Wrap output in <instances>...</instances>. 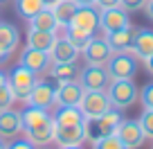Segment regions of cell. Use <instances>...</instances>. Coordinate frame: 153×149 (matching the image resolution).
Here are the masks:
<instances>
[{"label":"cell","instance_id":"obj_1","mask_svg":"<svg viewBox=\"0 0 153 149\" xmlns=\"http://www.w3.org/2000/svg\"><path fill=\"white\" fill-rule=\"evenodd\" d=\"M106 95L110 100V106L117 111H126L137 102L140 88L133 79H113L110 86L106 88Z\"/></svg>","mask_w":153,"mask_h":149},{"label":"cell","instance_id":"obj_2","mask_svg":"<svg viewBox=\"0 0 153 149\" xmlns=\"http://www.w3.org/2000/svg\"><path fill=\"white\" fill-rule=\"evenodd\" d=\"M36 82H38V77L29 70V68H25L23 63L14 66L11 72L7 75V86L11 88L14 97L20 100V102H25L29 97V93H32V88L36 86Z\"/></svg>","mask_w":153,"mask_h":149},{"label":"cell","instance_id":"obj_3","mask_svg":"<svg viewBox=\"0 0 153 149\" xmlns=\"http://www.w3.org/2000/svg\"><path fill=\"white\" fill-rule=\"evenodd\" d=\"M137 61L140 59L133 52H113L110 61L106 63V70H108L110 79H133L140 68Z\"/></svg>","mask_w":153,"mask_h":149},{"label":"cell","instance_id":"obj_4","mask_svg":"<svg viewBox=\"0 0 153 149\" xmlns=\"http://www.w3.org/2000/svg\"><path fill=\"white\" fill-rule=\"evenodd\" d=\"M76 82L83 86V91H106L113 79H110L106 66H86L83 70H79Z\"/></svg>","mask_w":153,"mask_h":149},{"label":"cell","instance_id":"obj_5","mask_svg":"<svg viewBox=\"0 0 153 149\" xmlns=\"http://www.w3.org/2000/svg\"><path fill=\"white\" fill-rule=\"evenodd\" d=\"M110 109V100L106 91H83V97L79 102V111L83 118H99Z\"/></svg>","mask_w":153,"mask_h":149},{"label":"cell","instance_id":"obj_6","mask_svg":"<svg viewBox=\"0 0 153 149\" xmlns=\"http://www.w3.org/2000/svg\"><path fill=\"white\" fill-rule=\"evenodd\" d=\"M81 54H83L86 66H106L110 61V57H113V50L106 43L104 36H92L86 43V48L81 50Z\"/></svg>","mask_w":153,"mask_h":149},{"label":"cell","instance_id":"obj_7","mask_svg":"<svg viewBox=\"0 0 153 149\" xmlns=\"http://www.w3.org/2000/svg\"><path fill=\"white\" fill-rule=\"evenodd\" d=\"M54 142H56V147H81L83 142H86V129H83V122H79V124H56V129H54Z\"/></svg>","mask_w":153,"mask_h":149},{"label":"cell","instance_id":"obj_8","mask_svg":"<svg viewBox=\"0 0 153 149\" xmlns=\"http://www.w3.org/2000/svg\"><path fill=\"white\" fill-rule=\"evenodd\" d=\"M25 104L38 106V109L50 111L52 106H56V88H54L52 84L43 82V79H38L36 86H34L32 93H29V97L25 100Z\"/></svg>","mask_w":153,"mask_h":149},{"label":"cell","instance_id":"obj_9","mask_svg":"<svg viewBox=\"0 0 153 149\" xmlns=\"http://www.w3.org/2000/svg\"><path fill=\"white\" fill-rule=\"evenodd\" d=\"M115 136L124 142L126 149H140L144 145V140H146L137 120H122L120 127L115 129Z\"/></svg>","mask_w":153,"mask_h":149},{"label":"cell","instance_id":"obj_10","mask_svg":"<svg viewBox=\"0 0 153 149\" xmlns=\"http://www.w3.org/2000/svg\"><path fill=\"white\" fill-rule=\"evenodd\" d=\"M18 63H23V66L29 68L36 77H41V75H48L50 66H52V59H50V52L25 48L23 54H20V61H18Z\"/></svg>","mask_w":153,"mask_h":149},{"label":"cell","instance_id":"obj_11","mask_svg":"<svg viewBox=\"0 0 153 149\" xmlns=\"http://www.w3.org/2000/svg\"><path fill=\"white\" fill-rule=\"evenodd\" d=\"M131 25L128 11L122 7H110V9H101L99 11V27L104 32H117Z\"/></svg>","mask_w":153,"mask_h":149},{"label":"cell","instance_id":"obj_12","mask_svg":"<svg viewBox=\"0 0 153 149\" xmlns=\"http://www.w3.org/2000/svg\"><path fill=\"white\" fill-rule=\"evenodd\" d=\"M23 133V120L20 113L14 109L0 111V138L2 140H14Z\"/></svg>","mask_w":153,"mask_h":149},{"label":"cell","instance_id":"obj_13","mask_svg":"<svg viewBox=\"0 0 153 149\" xmlns=\"http://www.w3.org/2000/svg\"><path fill=\"white\" fill-rule=\"evenodd\" d=\"M140 27H133V25H128V27L124 29H117V32H106V43L110 45V50L113 52H131V45H133L135 41V34H137Z\"/></svg>","mask_w":153,"mask_h":149},{"label":"cell","instance_id":"obj_14","mask_svg":"<svg viewBox=\"0 0 153 149\" xmlns=\"http://www.w3.org/2000/svg\"><path fill=\"white\" fill-rule=\"evenodd\" d=\"M79 54L81 52H79L65 36H59L56 34V41H54V45L50 48V59H52V63H76Z\"/></svg>","mask_w":153,"mask_h":149},{"label":"cell","instance_id":"obj_15","mask_svg":"<svg viewBox=\"0 0 153 149\" xmlns=\"http://www.w3.org/2000/svg\"><path fill=\"white\" fill-rule=\"evenodd\" d=\"M83 97V86L76 79L63 82L56 86V106H79Z\"/></svg>","mask_w":153,"mask_h":149},{"label":"cell","instance_id":"obj_16","mask_svg":"<svg viewBox=\"0 0 153 149\" xmlns=\"http://www.w3.org/2000/svg\"><path fill=\"white\" fill-rule=\"evenodd\" d=\"M70 25L83 29V32L95 34V29L99 27V11H97V7H76Z\"/></svg>","mask_w":153,"mask_h":149},{"label":"cell","instance_id":"obj_17","mask_svg":"<svg viewBox=\"0 0 153 149\" xmlns=\"http://www.w3.org/2000/svg\"><path fill=\"white\" fill-rule=\"evenodd\" d=\"M20 120H23V131H29V129H36V127H43L52 120L50 111L45 109H38V106H25L20 111Z\"/></svg>","mask_w":153,"mask_h":149},{"label":"cell","instance_id":"obj_18","mask_svg":"<svg viewBox=\"0 0 153 149\" xmlns=\"http://www.w3.org/2000/svg\"><path fill=\"white\" fill-rule=\"evenodd\" d=\"M54 129H56V124H54V118H52L48 124L36 127V129H29V131H23V133H25V138H27L34 147H48V145L54 142Z\"/></svg>","mask_w":153,"mask_h":149},{"label":"cell","instance_id":"obj_19","mask_svg":"<svg viewBox=\"0 0 153 149\" xmlns=\"http://www.w3.org/2000/svg\"><path fill=\"white\" fill-rule=\"evenodd\" d=\"M131 52H133L137 59L146 61V59L153 54V32H146V29L140 27L137 34H135L133 45H131Z\"/></svg>","mask_w":153,"mask_h":149},{"label":"cell","instance_id":"obj_20","mask_svg":"<svg viewBox=\"0 0 153 149\" xmlns=\"http://www.w3.org/2000/svg\"><path fill=\"white\" fill-rule=\"evenodd\" d=\"M56 41V32H43V29H29L27 32V48L50 52V48Z\"/></svg>","mask_w":153,"mask_h":149},{"label":"cell","instance_id":"obj_21","mask_svg":"<svg viewBox=\"0 0 153 149\" xmlns=\"http://www.w3.org/2000/svg\"><path fill=\"white\" fill-rule=\"evenodd\" d=\"M76 7L79 5H76L74 0H56V2H54L52 7H48V9H52L59 27H68L70 20H72V16H74V11H76Z\"/></svg>","mask_w":153,"mask_h":149},{"label":"cell","instance_id":"obj_22","mask_svg":"<svg viewBox=\"0 0 153 149\" xmlns=\"http://www.w3.org/2000/svg\"><path fill=\"white\" fill-rule=\"evenodd\" d=\"M27 25H29V29H43V32H56V29H61L56 18H54V14H52V9H48V7L41 9L34 18H29Z\"/></svg>","mask_w":153,"mask_h":149},{"label":"cell","instance_id":"obj_23","mask_svg":"<svg viewBox=\"0 0 153 149\" xmlns=\"http://www.w3.org/2000/svg\"><path fill=\"white\" fill-rule=\"evenodd\" d=\"M122 120H124L122 111H117V109H113V106H110V109L106 111L104 115L97 118V124H99L101 136H110V133H115V129L120 127V122H122Z\"/></svg>","mask_w":153,"mask_h":149},{"label":"cell","instance_id":"obj_24","mask_svg":"<svg viewBox=\"0 0 153 149\" xmlns=\"http://www.w3.org/2000/svg\"><path fill=\"white\" fill-rule=\"evenodd\" d=\"M52 118H54V124H61V127L83 122V113L79 111V106H59Z\"/></svg>","mask_w":153,"mask_h":149},{"label":"cell","instance_id":"obj_25","mask_svg":"<svg viewBox=\"0 0 153 149\" xmlns=\"http://www.w3.org/2000/svg\"><path fill=\"white\" fill-rule=\"evenodd\" d=\"M48 75L56 84H63V82H72V79H76L79 70H76L74 63H52L50 70H48Z\"/></svg>","mask_w":153,"mask_h":149},{"label":"cell","instance_id":"obj_26","mask_svg":"<svg viewBox=\"0 0 153 149\" xmlns=\"http://www.w3.org/2000/svg\"><path fill=\"white\" fill-rule=\"evenodd\" d=\"M18 41H20V34H18V29H16V25L0 20V45L7 48L9 52H14Z\"/></svg>","mask_w":153,"mask_h":149},{"label":"cell","instance_id":"obj_27","mask_svg":"<svg viewBox=\"0 0 153 149\" xmlns=\"http://www.w3.org/2000/svg\"><path fill=\"white\" fill-rule=\"evenodd\" d=\"M61 29H65L63 32V36H65L68 41H70L72 45H74L79 52H81L83 48H86V43L95 36V34H90V32H83V29H79V27H72V25H68V27H61Z\"/></svg>","mask_w":153,"mask_h":149},{"label":"cell","instance_id":"obj_28","mask_svg":"<svg viewBox=\"0 0 153 149\" xmlns=\"http://www.w3.org/2000/svg\"><path fill=\"white\" fill-rule=\"evenodd\" d=\"M41 9H45L43 0H16V14H18L20 18H25V20L34 18Z\"/></svg>","mask_w":153,"mask_h":149},{"label":"cell","instance_id":"obj_29","mask_svg":"<svg viewBox=\"0 0 153 149\" xmlns=\"http://www.w3.org/2000/svg\"><path fill=\"white\" fill-rule=\"evenodd\" d=\"M92 149H126V147L115 133H110V136H104V138L95 140V142H92Z\"/></svg>","mask_w":153,"mask_h":149},{"label":"cell","instance_id":"obj_30","mask_svg":"<svg viewBox=\"0 0 153 149\" xmlns=\"http://www.w3.org/2000/svg\"><path fill=\"white\" fill-rule=\"evenodd\" d=\"M137 122H140V127H142L144 138L153 140V111H146V109H144L142 115L137 118Z\"/></svg>","mask_w":153,"mask_h":149},{"label":"cell","instance_id":"obj_31","mask_svg":"<svg viewBox=\"0 0 153 149\" xmlns=\"http://www.w3.org/2000/svg\"><path fill=\"white\" fill-rule=\"evenodd\" d=\"M140 102L146 111H153V82L146 84V86L140 91Z\"/></svg>","mask_w":153,"mask_h":149},{"label":"cell","instance_id":"obj_32","mask_svg":"<svg viewBox=\"0 0 153 149\" xmlns=\"http://www.w3.org/2000/svg\"><path fill=\"white\" fill-rule=\"evenodd\" d=\"M16 102L14 93H11L9 86H2L0 88V111H5V109H11V104Z\"/></svg>","mask_w":153,"mask_h":149},{"label":"cell","instance_id":"obj_33","mask_svg":"<svg viewBox=\"0 0 153 149\" xmlns=\"http://www.w3.org/2000/svg\"><path fill=\"white\" fill-rule=\"evenodd\" d=\"M146 2L149 0H120V7L131 14V11H142L146 7Z\"/></svg>","mask_w":153,"mask_h":149},{"label":"cell","instance_id":"obj_34","mask_svg":"<svg viewBox=\"0 0 153 149\" xmlns=\"http://www.w3.org/2000/svg\"><path fill=\"white\" fill-rule=\"evenodd\" d=\"M7 149H38V147H34L27 138H14L7 142Z\"/></svg>","mask_w":153,"mask_h":149},{"label":"cell","instance_id":"obj_35","mask_svg":"<svg viewBox=\"0 0 153 149\" xmlns=\"http://www.w3.org/2000/svg\"><path fill=\"white\" fill-rule=\"evenodd\" d=\"M97 9H110V7H120V0H95Z\"/></svg>","mask_w":153,"mask_h":149},{"label":"cell","instance_id":"obj_36","mask_svg":"<svg viewBox=\"0 0 153 149\" xmlns=\"http://www.w3.org/2000/svg\"><path fill=\"white\" fill-rule=\"evenodd\" d=\"M144 11H146L149 20H153V0H149V2H146V7H144Z\"/></svg>","mask_w":153,"mask_h":149},{"label":"cell","instance_id":"obj_37","mask_svg":"<svg viewBox=\"0 0 153 149\" xmlns=\"http://www.w3.org/2000/svg\"><path fill=\"white\" fill-rule=\"evenodd\" d=\"M9 50H7V48H2V45H0V63H2V61H7V59H9Z\"/></svg>","mask_w":153,"mask_h":149},{"label":"cell","instance_id":"obj_38","mask_svg":"<svg viewBox=\"0 0 153 149\" xmlns=\"http://www.w3.org/2000/svg\"><path fill=\"white\" fill-rule=\"evenodd\" d=\"M79 7H95V0H74Z\"/></svg>","mask_w":153,"mask_h":149},{"label":"cell","instance_id":"obj_39","mask_svg":"<svg viewBox=\"0 0 153 149\" xmlns=\"http://www.w3.org/2000/svg\"><path fill=\"white\" fill-rule=\"evenodd\" d=\"M144 63H146V72H149V75H153V54H151Z\"/></svg>","mask_w":153,"mask_h":149},{"label":"cell","instance_id":"obj_40","mask_svg":"<svg viewBox=\"0 0 153 149\" xmlns=\"http://www.w3.org/2000/svg\"><path fill=\"white\" fill-rule=\"evenodd\" d=\"M7 86V72L5 70H0V88Z\"/></svg>","mask_w":153,"mask_h":149},{"label":"cell","instance_id":"obj_41","mask_svg":"<svg viewBox=\"0 0 153 149\" xmlns=\"http://www.w3.org/2000/svg\"><path fill=\"white\" fill-rule=\"evenodd\" d=\"M43 2H45V7H52L54 2H56V0H43Z\"/></svg>","mask_w":153,"mask_h":149},{"label":"cell","instance_id":"obj_42","mask_svg":"<svg viewBox=\"0 0 153 149\" xmlns=\"http://www.w3.org/2000/svg\"><path fill=\"white\" fill-rule=\"evenodd\" d=\"M0 149H7V140H2V138H0Z\"/></svg>","mask_w":153,"mask_h":149},{"label":"cell","instance_id":"obj_43","mask_svg":"<svg viewBox=\"0 0 153 149\" xmlns=\"http://www.w3.org/2000/svg\"><path fill=\"white\" fill-rule=\"evenodd\" d=\"M61 149H81V147H61Z\"/></svg>","mask_w":153,"mask_h":149},{"label":"cell","instance_id":"obj_44","mask_svg":"<svg viewBox=\"0 0 153 149\" xmlns=\"http://www.w3.org/2000/svg\"><path fill=\"white\" fill-rule=\"evenodd\" d=\"M38 149H48V147H38Z\"/></svg>","mask_w":153,"mask_h":149},{"label":"cell","instance_id":"obj_45","mask_svg":"<svg viewBox=\"0 0 153 149\" xmlns=\"http://www.w3.org/2000/svg\"><path fill=\"white\" fill-rule=\"evenodd\" d=\"M0 2H2V0H0Z\"/></svg>","mask_w":153,"mask_h":149}]
</instances>
